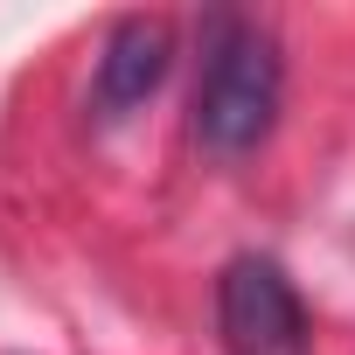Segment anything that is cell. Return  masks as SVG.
I'll list each match as a JSON object with an SVG mask.
<instances>
[{"label":"cell","mask_w":355,"mask_h":355,"mask_svg":"<svg viewBox=\"0 0 355 355\" xmlns=\"http://www.w3.org/2000/svg\"><path fill=\"white\" fill-rule=\"evenodd\" d=\"M279 91H286V63L265 21L251 15H216L209 42H202V84H196V139L223 160H244L265 146V132L279 125Z\"/></svg>","instance_id":"obj_1"},{"label":"cell","mask_w":355,"mask_h":355,"mask_svg":"<svg viewBox=\"0 0 355 355\" xmlns=\"http://www.w3.org/2000/svg\"><path fill=\"white\" fill-rule=\"evenodd\" d=\"M216 327H223L230 355H306V341H313L293 279L272 258H258V251L223 265V279H216Z\"/></svg>","instance_id":"obj_2"},{"label":"cell","mask_w":355,"mask_h":355,"mask_svg":"<svg viewBox=\"0 0 355 355\" xmlns=\"http://www.w3.org/2000/svg\"><path fill=\"white\" fill-rule=\"evenodd\" d=\"M167 56H174L167 21H153V15H125V21L105 35V49H98V112H105V119L139 112V105L160 91Z\"/></svg>","instance_id":"obj_3"}]
</instances>
